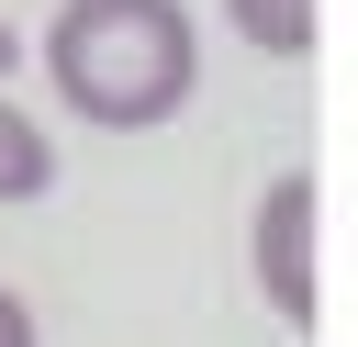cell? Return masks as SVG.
Wrapping results in <instances>:
<instances>
[{"label": "cell", "mask_w": 358, "mask_h": 347, "mask_svg": "<svg viewBox=\"0 0 358 347\" xmlns=\"http://www.w3.org/2000/svg\"><path fill=\"white\" fill-rule=\"evenodd\" d=\"M45 78L78 123L145 134L201 90V34L179 0H56L45 22Z\"/></svg>", "instance_id": "1"}, {"label": "cell", "mask_w": 358, "mask_h": 347, "mask_svg": "<svg viewBox=\"0 0 358 347\" xmlns=\"http://www.w3.org/2000/svg\"><path fill=\"white\" fill-rule=\"evenodd\" d=\"M313 168H280L268 179V201H257V291H268V313L302 336L313 325Z\"/></svg>", "instance_id": "2"}, {"label": "cell", "mask_w": 358, "mask_h": 347, "mask_svg": "<svg viewBox=\"0 0 358 347\" xmlns=\"http://www.w3.org/2000/svg\"><path fill=\"white\" fill-rule=\"evenodd\" d=\"M224 22L257 56H313V0H224Z\"/></svg>", "instance_id": "3"}, {"label": "cell", "mask_w": 358, "mask_h": 347, "mask_svg": "<svg viewBox=\"0 0 358 347\" xmlns=\"http://www.w3.org/2000/svg\"><path fill=\"white\" fill-rule=\"evenodd\" d=\"M45 179H56V146H45V123L0 101V201H34Z\"/></svg>", "instance_id": "4"}, {"label": "cell", "mask_w": 358, "mask_h": 347, "mask_svg": "<svg viewBox=\"0 0 358 347\" xmlns=\"http://www.w3.org/2000/svg\"><path fill=\"white\" fill-rule=\"evenodd\" d=\"M0 347H34V302L22 291H0Z\"/></svg>", "instance_id": "5"}, {"label": "cell", "mask_w": 358, "mask_h": 347, "mask_svg": "<svg viewBox=\"0 0 358 347\" xmlns=\"http://www.w3.org/2000/svg\"><path fill=\"white\" fill-rule=\"evenodd\" d=\"M11 56H22V34H11V22H0V78H11Z\"/></svg>", "instance_id": "6"}]
</instances>
